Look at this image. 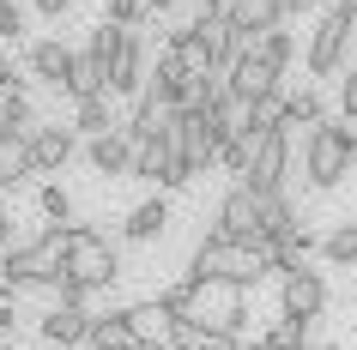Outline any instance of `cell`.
<instances>
[{"label": "cell", "instance_id": "52a82bcc", "mask_svg": "<svg viewBox=\"0 0 357 350\" xmlns=\"http://www.w3.org/2000/svg\"><path fill=\"white\" fill-rule=\"evenodd\" d=\"M291 164H297V145H291V133L273 127L255 139V157H248V175L243 187L255 193V200H273V193H284V175H291Z\"/></svg>", "mask_w": 357, "mask_h": 350}, {"label": "cell", "instance_id": "9a60e30c", "mask_svg": "<svg viewBox=\"0 0 357 350\" xmlns=\"http://www.w3.org/2000/svg\"><path fill=\"white\" fill-rule=\"evenodd\" d=\"M85 157H91V169L103 182H133V139L121 127L103 133V139H85Z\"/></svg>", "mask_w": 357, "mask_h": 350}, {"label": "cell", "instance_id": "2e32d148", "mask_svg": "<svg viewBox=\"0 0 357 350\" xmlns=\"http://www.w3.org/2000/svg\"><path fill=\"white\" fill-rule=\"evenodd\" d=\"M37 332H43V344H49V350H79V344H85V332H91V308L67 302V308L43 314Z\"/></svg>", "mask_w": 357, "mask_h": 350}, {"label": "cell", "instance_id": "1f68e13d", "mask_svg": "<svg viewBox=\"0 0 357 350\" xmlns=\"http://www.w3.org/2000/svg\"><path fill=\"white\" fill-rule=\"evenodd\" d=\"M273 127H284V91L248 103V133H273Z\"/></svg>", "mask_w": 357, "mask_h": 350}, {"label": "cell", "instance_id": "603a6c76", "mask_svg": "<svg viewBox=\"0 0 357 350\" xmlns=\"http://www.w3.org/2000/svg\"><path fill=\"white\" fill-rule=\"evenodd\" d=\"M37 169H31V145H24V133H0V193H13L19 182H31Z\"/></svg>", "mask_w": 357, "mask_h": 350}, {"label": "cell", "instance_id": "f546056e", "mask_svg": "<svg viewBox=\"0 0 357 350\" xmlns=\"http://www.w3.org/2000/svg\"><path fill=\"white\" fill-rule=\"evenodd\" d=\"M248 49H255V55L266 61V67H273V73H284V67H291V61H297V37H291V31H266L261 42H248Z\"/></svg>", "mask_w": 357, "mask_h": 350}, {"label": "cell", "instance_id": "44dd1931", "mask_svg": "<svg viewBox=\"0 0 357 350\" xmlns=\"http://www.w3.org/2000/svg\"><path fill=\"white\" fill-rule=\"evenodd\" d=\"M61 91L73 97V103H85V97H109V73L97 67L91 49H73V73H67V85Z\"/></svg>", "mask_w": 357, "mask_h": 350}, {"label": "cell", "instance_id": "7a4b0ae2", "mask_svg": "<svg viewBox=\"0 0 357 350\" xmlns=\"http://www.w3.org/2000/svg\"><path fill=\"white\" fill-rule=\"evenodd\" d=\"M273 272V254L261 241H225V236H200L194 241V260H188V278H218V284H261Z\"/></svg>", "mask_w": 357, "mask_h": 350}, {"label": "cell", "instance_id": "b9f144b4", "mask_svg": "<svg viewBox=\"0 0 357 350\" xmlns=\"http://www.w3.org/2000/svg\"><path fill=\"white\" fill-rule=\"evenodd\" d=\"M6 6H19V0H0V13H6Z\"/></svg>", "mask_w": 357, "mask_h": 350}, {"label": "cell", "instance_id": "e575fe53", "mask_svg": "<svg viewBox=\"0 0 357 350\" xmlns=\"http://www.w3.org/2000/svg\"><path fill=\"white\" fill-rule=\"evenodd\" d=\"M339 121H345V127L357 121V67H345V73H339Z\"/></svg>", "mask_w": 357, "mask_h": 350}, {"label": "cell", "instance_id": "f35d334b", "mask_svg": "<svg viewBox=\"0 0 357 350\" xmlns=\"http://www.w3.org/2000/svg\"><path fill=\"white\" fill-rule=\"evenodd\" d=\"M19 326H24V314L13 308V302H0V338H13V332H19Z\"/></svg>", "mask_w": 357, "mask_h": 350}, {"label": "cell", "instance_id": "7402d4cb", "mask_svg": "<svg viewBox=\"0 0 357 350\" xmlns=\"http://www.w3.org/2000/svg\"><path fill=\"white\" fill-rule=\"evenodd\" d=\"M169 350H248L243 338H230V332H206V326H194V320H169Z\"/></svg>", "mask_w": 357, "mask_h": 350}, {"label": "cell", "instance_id": "836d02e7", "mask_svg": "<svg viewBox=\"0 0 357 350\" xmlns=\"http://www.w3.org/2000/svg\"><path fill=\"white\" fill-rule=\"evenodd\" d=\"M37 205H43V218H49V223H73V200H67V187H61V182H43Z\"/></svg>", "mask_w": 357, "mask_h": 350}, {"label": "cell", "instance_id": "6da1fadb", "mask_svg": "<svg viewBox=\"0 0 357 350\" xmlns=\"http://www.w3.org/2000/svg\"><path fill=\"white\" fill-rule=\"evenodd\" d=\"M61 278H67L73 302L85 308L97 290H109L115 278H121V254H115V241L103 236L97 223H67V260H61Z\"/></svg>", "mask_w": 357, "mask_h": 350}, {"label": "cell", "instance_id": "484cf974", "mask_svg": "<svg viewBox=\"0 0 357 350\" xmlns=\"http://www.w3.org/2000/svg\"><path fill=\"white\" fill-rule=\"evenodd\" d=\"M327 121V103H321V91H284V133L291 127H321Z\"/></svg>", "mask_w": 357, "mask_h": 350}, {"label": "cell", "instance_id": "83f0119b", "mask_svg": "<svg viewBox=\"0 0 357 350\" xmlns=\"http://www.w3.org/2000/svg\"><path fill=\"white\" fill-rule=\"evenodd\" d=\"M321 260H327V266H357V223L351 218L333 223V230L321 236Z\"/></svg>", "mask_w": 357, "mask_h": 350}, {"label": "cell", "instance_id": "d6986e66", "mask_svg": "<svg viewBox=\"0 0 357 350\" xmlns=\"http://www.w3.org/2000/svg\"><path fill=\"white\" fill-rule=\"evenodd\" d=\"M85 350H139L128 326V308H109V314H91V332H85Z\"/></svg>", "mask_w": 357, "mask_h": 350}, {"label": "cell", "instance_id": "d4e9b609", "mask_svg": "<svg viewBox=\"0 0 357 350\" xmlns=\"http://www.w3.org/2000/svg\"><path fill=\"white\" fill-rule=\"evenodd\" d=\"M164 13H176V0H109V24H121V31H139Z\"/></svg>", "mask_w": 357, "mask_h": 350}, {"label": "cell", "instance_id": "4dcf8cb0", "mask_svg": "<svg viewBox=\"0 0 357 350\" xmlns=\"http://www.w3.org/2000/svg\"><path fill=\"white\" fill-rule=\"evenodd\" d=\"M31 127H37L31 91H6V97H0V133H31Z\"/></svg>", "mask_w": 357, "mask_h": 350}, {"label": "cell", "instance_id": "d590c367", "mask_svg": "<svg viewBox=\"0 0 357 350\" xmlns=\"http://www.w3.org/2000/svg\"><path fill=\"white\" fill-rule=\"evenodd\" d=\"M6 91H24V73H19V61L0 49V97H6Z\"/></svg>", "mask_w": 357, "mask_h": 350}, {"label": "cell", "instance_id": "8fae6325", "mask_svg": "<svg viewBox=\"0 0 357 350\" xmlns=\"http://www.w3.org/2000/svg\"><path fill=\"white\" fill-rule=\"evenodd\" d=\"M146 73H151V49H146L139 31H128L115 61H109V97H139L146 91Z\"/></svg>", "mask_w": 357, "mask_h": 350}, {"label": "cell", "instance_id": "74e56055", "mask_svg": "<svg viewBox=\"0 0 357 350\" xmlns=\"http://www.w3.org/2000/svg\"><path fill=\"white\" fill-rule=\"evenodd\" d=\"M13 241H19V218H13V212H6V205H0V254H6V248H13Z\"/></svg>", "mask_w": 357, "mask_h": 350}, {"label": "cell", "instance_id": "f1b7e54d", "mask_svg": "<svg viewBox=\"0 0 357 350\" xmlns=\"http://www.w3.org/2000/svg\"><path fill=\"white\" fill-rule=\"evenodd\" d=\"M164 164H169L164 133H158V139H139V145H133V182H164Z\"/></svg>", "mask_w": 357, "mask_h": 350}, {"label": "cell", "instance_id": "277c9868", "mask_svg": "<svg viewBox=\"0 0 357 350\" xmlns=\"http://www.w3.org/2000/svg\"><path fill=\"white\" fill-rule=\"evenodd\" d=\"M182 290H188V308L182 320L206 332H230V338H243L248 332V296L236 284H218V278H182Z\"/></svg>", "mask_w": 357, "mask_h": 350}, {"label": "cell", "instance_id": "8992f818", "mask_svg": "<svg viewBox=\"0 0 357 350\" xmlns=\"http://www.w3.org/2000/svg\"><path fill=\"white\" fill-rule=\"evenodd\" d=\"M67 260V223H43L31 241H13L0 254V284H31V278H61Z\"/></svg>", "mask_w": 357, "mask_h": 350}, {"label": "cell", "instance_id": "ba28073f", "mask_svg": "<svg viewBox=\"0 0 357 350\" xmlns=\"http://www.w3.org/2000/svg\"><path fill=\"white\" fill-rule=\"evenodd\" d=\"M321 314H327V278L309 272V266L279 272V320H303V326H315Z\"/></svg>", "mask_w": 357, "mask_h": 350}, {"label": "cell", "instance_id": "5b68a950", "mask_svg": "<svg viewBox=\"0 0 357 350\" xmlns=\"http://www.w3.org/2000/svg\"><path fill=\"white\" fill-rule=\"evenodd\" d=\"M351 37H357V0H333L327 13L315 19L309 31V73L315 79H339L345 73V55H351Z\"/></svg>", "mask_w": 357, "mask_h": 350}, {"label": "cell", "instance_id": "60d3db41", "mask_svg": "<svg viewBox=\"0 0 357 350\" xmlns=\"http://www.w3.org/2000/svg\"><path fill=\"white\" fill-rule=\"evenodd\" d=\"M139 350H169V344H139Z\"/></svg>", "mask_w": 357, "mask_h": 350}, {"label": "cell", "instance_id": "7bdbcfd3", "mask_svg": "<svg viewBox=\"0 0 357 350\" xmlns=\"http://www.w3.org/2000/svg\"><path fill=\"white\" fill-rule=\"evenodd\" d=\"M0 350H19V344H13V338H6V344H0Z\"/></svg>", "mask_w": 357, "mask_h": 350}, {"label": "cell", "instance_id": "d6a6232c", "mask_svg": "<svg viewBox=\"0 0 357 350\" xmlns=\"http://www.w3.org/2000/svg\"><path fill=\"white\" fill-rule=\"evenodd\" d=\"M255 139H261V133H236V139H225V151H218V164H225L230 175H248V157H255Z\"/></svg>", "mask_w": 357, "mask_h": 350}, {"label": "cell", "instance_id": "ac0fdd59", "mask_svg": "<svg viewBox=\"0 0 357 350\" xmlns=\"http://www.w3.org/2000/svg\"><path fill=\"white\" fill-rule=\"evenodd\" d=\"M169 230V200L164 193H151V200H139L128 212V223H121V241H133V248H146V241H158Z\"/></svg>", "mask_w": 357, "mask_h": 350}, {"label": "cell", "instance_id": "4fadbf2b", "mask_svg": "<svg viewBox=\"0 0 357 350\" xmlns=\"http://www.w3.org/2000/svg\"><path fill=\"white\" fill-rule=\"evenodd\" d=\"M225 24L243 42H261L266 31L284 24V0H225Z\"/></svg>", "mask_w": 357, "mask_h": 350}, {"label": "cell", "instance_id": "9c48e42d", "mask_svg": "<svg viewBox=\"0 0 357 350\" xmlns=\"http://www.w3.org/2000/svg\"><path fill=\"white\" fill-rule=\"evenodd\" d=\"M146 97H158L169 115L176 109H194V97H200V85H194L188 73H182V61L169 55V49H158V61H151V73H146Z\"/></svg>", "mask_w": 357, "mask_h": 350}, {"label": "cell", "instance_id": "7c38bea8", "mask_svg": "<svg viewBox=\"0 0 357 350\" xmlns=\"http://www.w3.org/2000/svg\"><path fill=\"white\" fill-rule=\"evenodd\" d=\"M24 145H31V169H67L79 157V133L61 121H37L24 133Z\"/></svg>", "mask_w": 357, "mask_h": 350}, {"label": "cell", "instance_id": "3957f363", "mask_svg": "<svg viewBox=\"0 0 357 350\" xmlns=\"http://www.w3.org/2000/svg\"><path fill=\"white\" fill-rule=\"evenodd\" d=\"M357 164V133L345 127V121H321V127H309V139H303V175H309V187L315 193H333L345 175H351Z\"/></svg>", "mask_w": 357, "mask_h": 350}, {"label": "cell", "instance_id": "ab89813d", "mask_svg": "<svg viewBox=\"0 0 357 350\" xmlns=\"http://www.w3.org/2000/svg\"><path fill=\"white\" fill-rule=\"evenodd\" d=\"M67 6H73V0H37V13H43V19H61Z\"/></svg>", "mask_w": 357, "mask_h": 350}, {"label": "cell", "instance_id": "4316f807", "mask_svg": "<svg viewBox=\"0 0 357 350\" xmlns=\"http://www.w3.org/2000/svg\"><path fill=\"white\" fill-rule=\"evenodd\" d=\"M309 332H315V326H303V320H279V326L255 332V344H248V350H309Z\"/></svg>", "mask_w": 357, "mask_h": 350}, {"label": "cell", "instance_id": "8d00e7d4", "mask_svg": "<svg viewBox=\"0 0 357 350\" xmlns=\"http://www.w3.org/2000/svg\"><path fill=\"white\" fill-rule=\"evenodd\" d=\"M19 31H24V13L6 6V13H0V42H19Z\"/></svg>", "mask_w": 357, "mask_h": 350}, {"label": "cell", "instance_id": "e0dca14e", "mask_svg": "<svg viewBox=\"0 0 357 350\" xmlns=\"http://www.w3.org/2000/svg\"><path fill=\"white\" fill-rule=\"evenodd\" d=\"M24 67H31V79H43V85H67V73H73V49L61 37H37L31 49H24Z\"/></svg>", "mask_w": 357, "mask_h": 350}, {"label": "cell", "instance_id": "30bf717a", "mask_svg": "<svg viewBox=\"0 0 357 350\" xmlns=\"http://www.w3.org/2000/svg\"><path fill=\"white\" fill-rule=\"evenodd\" d=\"M255 230H261V200H255V193H248V187L236 182V187L225 193V200H218L212 236H225V241H261Z\"/></svg>", "mask_w": 357, "mask_h": 350}, {"label": "cell", "instance_id": "cb8c5ba5", "mask_svg": "<svg viewBox=\"0 0 357 350\" xmlns=\"http://www.w3.org/2000/svg\"><path fill=\"white\" fill-rule=\"evenodd\" d=\"M128 326H133L139 344H164V338H169V314L158 308V296H146V302H133V308H128Z\"/></svg>", "mask_w": 357, "mask_h": 350}, {"label": "cell", "instance_id": "5bb4252c", "mask_svg": "<svg viewBox=\"0 0 357 350\" xmlns=\"http://www.w3.org/2000/svg\"><path fill=\"white\" fill-rule=\"evenodd\" d=\"M225 85H230L236 97H243V103H255V97H273V91H284V73H273V67H266V61L255 55V49H243V55L230 61Z\"/></svg>", "mask_w": 357, "mask_h": 350}, {"label": "cell", "instance_id": "ffe728a7", "mask_svg": "<svg viewBox=\"0 0 357 350\" xmlns=\"http://www.w3.org/2000/svg\"><path fill=\"white\" fill-rule=\"evenodd\" d=\"M67 127L79 133V139H103V133L121 127V115H115V97H85V103H73V121Z\"/></svg>", "mask_w": 357, "mask_h": 350}]
</instances>
